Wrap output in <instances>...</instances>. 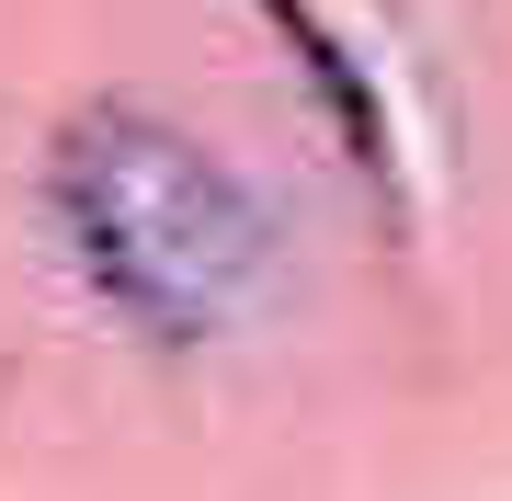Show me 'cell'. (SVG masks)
Masks as SVG:
<instances>
[{"mask_svg": "<svg viewBox=\"0 0 512 501\" xmlns=\"http://www.w3.org/2000/svg\"><path fill=\"white\" fill-rule=\"evenodd\" d=\"M57 205H69V240L103 274V297L171 342L228 319L262 274V228L239 183L148 114H92L57 149Z\"/></svg>", "mask_w": 512, "mask_h": 501, "instance_id": "obj_1", "label": "cell"}]
</instances>
